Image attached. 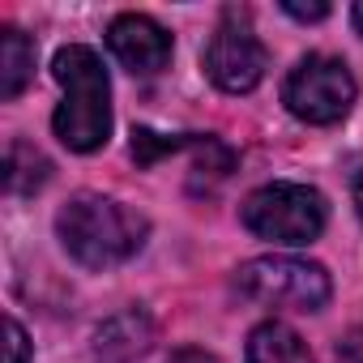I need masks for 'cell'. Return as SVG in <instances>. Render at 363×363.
I'll list each match as a JSON object with an SVG mask.
<instances>
[{
  "mask_svg": "<svg viewBox=\"0 0 363 363\" xmlns=\"http://www.w3.org/2000/svg\"><path fill=\"white\" fill-rule=\"evenodd\" d=\"M244 359H248V363H316L312 350H308V342H303L291 325H282V320L257 325V329L248 333Z\"/></svg>",
  "mask_w": 363,
  "mask_h": 363,
  "instance_id": "9",
  "label": "cell"
},
{
  "mask_svg": "<svg viewBox=\"0 0 363 363\" xmlns=\"http://www.w3.org/2000/svg\"><path fill=\"white\" fill-rule=\"evenodd\" d=\"M154 333L145 308H124L94 329V363H137L154 346Z\"/></svg>",
  "mask_w": 363,
  "mask_h": 363,
  "instance_id": "8",
  "label": "cell"
},
{
  "mask_svg": "<svg viewBox=\"0 0 363 363\" xmlns=\"http://www.w3.org/2000/svg\"><path fill=\"white\" fill-rule=\"evenodd\" d=\"M210 82L227 94H248L261 86L265 69H269V52L265 43L257 39V26H252V13L248 9H223L210 43H206V56H201Z\"/></svg>",
  "mask_w": 363,
  "mask_h": 363,
  "instance_id": "6",
  "label": "cell"
},
{
  "mask_svg": "<svg viewBox=\"0 0 363 363\" xmlns=\"http://www.w3.org/2000/svg\"><path fill=\"white\" fill-rule=\"evenodd\" d=\"M167 363H223L218 354H210V350H201V346H179Z\"/></svg>",
  "mask_w": 363,
  "mask_h": 363,
  "instance_id": "16",
  "label": "cell"
},
{
  "mask_svg": "<svg viewBox=\"0 0 363 363\" xmlns=\"http://www.w3.org/2000/svg\"><path fill=\"white\" fill-rule=\"evenodd\" d=\"M35 77V43L18 30V26H5L0 30V99L13 103Z\"/></svg>",
  "mask_w": 363,
  "mask_h": 363,
  "instance_id": "10",
  "label": "cell"
},
{
  "mask_svg": "<svg viewBox=\"0 0 363 363\" xmlns=\"http://www.w3.org/2000/svg\"><path fill=\"white\" fill-rule=\"evenodd\" d=\"M354 94H359V86H354L350 69L337 56H325V52L303 56L282 82V103L303 124H337V120H346V111L354 107Z\"/></svg>",
  "mask_w": 363,
  "mask_h": 363,
  "instance_id": "5",
  "label": "cell"
},
{
  "mask_svg": "<svg viewBox=\"0 0 363 363\" xmlns=\"http://www.w3.org/2000/svg\"><path fill=\"white\" fill-rule=\"evenodd\" d=\"M337 354H342V363H363V329H350L337 342Z\"/></svg>",
  "mask_w": 363,
  "mask_h": 363,
  "instance_id": "14",
  "label": "cell"
},
{
  "mask_svg": "<svg viewBox=\"0 0 363 363\" xmlns=\"http://www.w3.org/2000/svg\"><path fill=\"white\" fill-rule=\"evenodd\" d=\"M354 210H359V218H363V171L354 175Z\"/></svg>",
  "mask_w": 363,
  "mask_h": 363,
  "instance_id": "17",
  "label": "cell"
},
{
  "mask_svg": "<svg viewBox=\"0 0 363 363\" xmlns=\"http://www.w3.org/2000/svg\"><path fill=\"white\" fill-rule=\"evenodd\" d=\"M56 235L65 244V252L86 265V269H111L133 261L145 248L150 223L145 214L128 210L116 197L103 193H77L60 206L56 214Z\"/></svg>",
  "mask_w": 363,
  "mask_h": 363,
  "instance_id": "1",
  "label": "cell"
},
{
  "mask_svg": "<svg viewBox=\"0 0 363 363\" xmlns=\"http://www.w3.org/2000/svg\"><path fill=\"white\" fill-rule=\"evenodd\" d=\"M52 73L65 90L56 116H52V128L56 137L73 150V154H94L107 145L111 137V77L103 69V60L82 48V43H69L56 52L52 60Z\"/></svg>",
  "mask_w": 363,
  "mask_h": 363,
  "instance_id": "2",
  "label": "cell"
},
{
  "mask_svg": "<svg viewBox=\"0 0 363 363\" xmlns=\"http://www.w3.org/2000/svg\"><path fill=\"white\" fill-rule=\"evenodd\" d=\"M282 9H286L291 18H299V22H320V18H329V5H299V0H282Z\"/></svg>",
  "mask_w": 363,
  "mask_h": 363,
  "instance_id": "15",
  "label": "cell"
},
{
  "mask_svg": "<svg viewBox=\"0 0 363 363\" xmlns=\"http://www.w3.org/2000/svg\"><path fill=\"white\" fill-rule=\"evenodd\" d=\"M5 337H9V342H5V346H9V359H5V363H30V337H26V329H22L13 316L5 320Z\"/></svg>",
  "mask_w": 363,
  "mask_h": 363,
  "instance_id": "13",
  "label": "cell"
},
{
  "mask_svg": "<svg viewBox=\"0 0 363 363\" xmlns=\"http://www.w3.org/2000/svg\"><path fill=\"white\" fill-rule=\"evenodd\" d=\"M350 22H354V30L363 35V0H359V5H354V9H350Z\"/></svg>",
  "mask_w": 363,
  "mask_h": 363,
  "instance_id": "18",
  "label": "cell"
},
{
  "mask_svg": "<svg viewBox=\"0 0 363 363\" xmlns=\"http://www.w3.org/2000/svg\"><path fill=\"white\" fill-rule=\"evenodd\" d=\"M107 48L128 73H141V77L162 73L171 60V35L145 13H120L107 26Z\"/></svg>",
  "mask_w": 363,
  "mask_h": 363,
  "instance_id": "7",
  "label": "cell"
},
{
  "mask_svg": "<svg viewBox=\"0 0 363 363\" xmlns=\"http://www.w3.org/2000/svg\"><path fill=\"white\" fill-rule=\"evenodd\" d=\"M240 218L252 235L269 240V244H286V248H303L312 244L325 223H329V206L316 189L308 184H291V179H278V184H265L257 193L244 197Z\"/></svg>",
  "mask_w": 363,
  "mask_h": 363,
  "instance_id": "3",
  "label": "cell"
},
{
  "mask_svg": "<svg viewBox=\"0 0 363 363\" xmlns=\"http://www.w3.org/2000/svg\"><path fill=\"white\" fill-rule=\"evenodd\" d=\"M52 179V162H48V154L43 150H35L30 141H9V150H5V189L13 193V197H30V193H39L43 184Z\"/></svg>",
  "mask_w": 363,
  "mask_h": 363,
  "instance_id": "11",
  "label": "cell"
},
{
  "mask_svg": "<svg viewBox=\"0 0 363 363\" xmlns=\"http://www.w3.org/2000/svg\"><path fill=\"white\" fill-rule=\"evenodd\" d=\"M235 291L261 308H291V312H320L333 295L325 265L303 257H257L235 269Z\"/></svg>",
  "mask_w": 363,
  "mask_h": 363,
  "instance_id": "4",
  "label": "cell"
},
{
  "mask_svg": "<svg viewBox=\"0 0 363 363\" xmlns=\"http://www.w3.org/2000/svg\"><path fill=\"white\" fill-rule=\"evenodd\" d=\"M184 145H193V137H162V133H150V128H137V133H133V158H137L141 167H150V162L162 158V154L184 150Z\"/></svg>",
  "mask_w": 363,
  "mask_h": 363,
  "instance_id": "12",
  "label": "cell"
}]
</instances>
